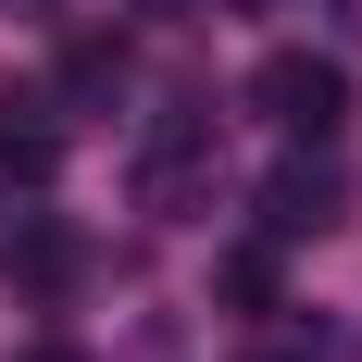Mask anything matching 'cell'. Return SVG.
<instances>
[{"label":"cell","instance_id":"cell-1","mask_svg":"<svg viewBox=\"0 0 362 362\" xmlns=\"http://www.w3.org/2000/svg\"><path fill=\"white\" fill-rule=\"evenodd\" d=\"M250 112L262 125H275V138H337V125H350V63H337V50H262L250 63Z\"/></svg>","mask_w":362,"mask_h":362},{"label":"cell","instance_id":"cell-2","mask_svg":"<svg viewBox=\"0 0 362 362\" xmlns=\"http://www.w3.org/2000/svg\"><path fill=\"white\" fill-rule=\"evenodd\" d=\"M213 187H225V150H213V112H163L138 138V213H213Z\"/></svg>","mask_w":362,"mask_h":362},{"label":"cell","instance_id":"cell-3","mask_svg":"<svg viewBox=\"0 0 362 362\" xmlns=\"http://www.w3.org/2000/svg\"><path fill=\"white\" fill-rule=\"evenodd\" d=\"M50 88H0V175L13 187H50V163H63V125H50Z\"/></svg>","mask_w":362,"mask_h":362},{"label":"cell","instance_id":"cell-4","mask_svg":"<svg viewBox=\"0 0 362 362\" xmlns=\"http://www.w3.org/2000/svg\"><path fill=\"white\" fill-rule=\"evenodd\" d=\"M337 200H350V187H337V163H288V175L262 187V225H275V238H325Z\"/></svg>","mask_w":362,"mask_h":362},{"label":"cell","instance_id":"cell-5","mask_svg":"<svg viewBox=\"0 0 362 362\" xmlns=\"http://www.w3.org/2000/svg\"><path fill=\"white\" fill-rule=\"evenodd\" d=\"M250 362H350V337H325V325H262Z\"/></svg>","mask_w":362,"mask_h":362},{"label":"cell","instance_id":"cell-6","mask_svg":"<svg viewBox=\"0 0 362 362\" xmlns=\"http://www.w3.org/2000/svg\"><path fill=\"white\" fill-rule=\"evenodd\" d=\"M37 362H75V350H37Z\"/></svg>","mask_w":362,"mask_h":362}]
</instances>
